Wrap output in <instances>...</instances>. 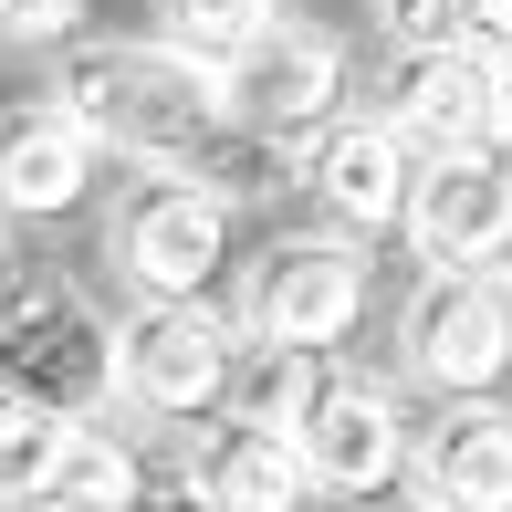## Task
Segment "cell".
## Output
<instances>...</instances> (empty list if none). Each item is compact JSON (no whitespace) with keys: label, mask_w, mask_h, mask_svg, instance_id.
I'll list each match as a JSON object with an SVG mask.
<instances>
[{"label":"cell","mask_w":512,"mask_h":512,"mask_svg":"<svg viewBox=\"0 0 512 512\" xmlns=\"http://www.w3.org/2000/svg\"><path fill=\"white\" fill-rule=\"evenodd\" d=\"M53 105L74 115L84 136H95L105 157H126V168H199V178H220L230 199H251V189H272V178H304V157H283V147H251L241 126H230V105H220V74L209 63H189L178 42H74V53L53 63Z\"/></svg>","instance_id":"1"},{"label":"cell","mask_w":512,"mask_h":512,"mask_svg":"<svg viewBox=\"0 0 512 512\" xmlns=\"http://www.w3.org/2000/svg\"><path fill=\"white\" fill-rule=\"evenodd\" d=\"M0 398L115 418V314L53 262H0Z\"/></svg>","instance_id":"2"},{"label":"cell","mask_w":512,"mask_h":512,"mask_svg":"<svg viewBox=\"0 0 512 512\" xmlns=\"http://www.w3.org/2000/svg\"><path fill=\"white\" fill-rule=\"evenodd\" d=\"M230 230H241V199L199 168H136L105 209V262L136 304H189L230 272Z\"/></svg>","instance_id":"3"},{"label":"cell","mask_w":512,"mask_h":512,"mask_svg":"<svg viewBox=\"0 0 512 512\" xmlns=\"http://www.w3.org/2000/svg\"><path fill=\"white\" fill-rule=\"evenodd\" d=\"M377 262H366L356 230H272L241 272V345H304V356H345V335L366 324Z\"/></svg>","instance_id":"4"},{"label":"cell","mask_w":512,"mask_h":512,"mask_svg":"<svg viewBox=\"0 0 512 512\" xmlns=\"http://www.w3.org/2000/svg\"><path fill=\"white\" fill-rule=\"evenodd\" d=\"M230 377H241V314H220L209 293L115 314V408L126 418L199 429V418L230 408Z\"/></svg>","instance_id":"5"},{"label":"cell","mask_w":512,"mask_h":512,"mask_svg":"<svg viewBox=\"0 0 512 512\" xmlns=\"http://www.w3.org/2000/svg\"><path fill=\"white\" fill-rule=\"evenodd\" d=\"M398 377L429 398L512 387V272H418L398 304Z\"/></svg>","instance_id":"6"},{"label":"cell","mask_w":512,"mask_h":512,"mask_svg":"<svg viewBox=\"0 0 512 512\" xmlns=\"http://www.w3.org/2000/svg\"><path fill=\"white\" fill-rule=\"evenodd\" d=\"M293 439H304V471L324 502H387V492H408V460H418V418L398 408V387L345 366V356L324 366Z\"/></svg>","instance_id":"7"},{"label":"cell","mask_w":512,"mask_h":512,"mask_svg":"<svg viewBox=\"0 0 512 512\" xmlns=\"http://www.w3.org/2000/svg\"><path fill=\"white\" fill-rule=\"evenodd\" d=\"M220 105H230V126H241L251 147L304 157L314 136L345 115V32H324V21H293V11H283V21H272V32L220 74Z\"/></svg>","instance_id":"8"},{"label":"cell","mask_w":512,"mask_h":512,"mask_svg":"<svg viewBox=\"0 0 512 512\" xmlns=\"http://www.w3.org/2000/svg\"><path fill=\"white\" fill-rule=\"evenodd\" d=\"M398 241L418 251V272H512V147L418 157Z\"/></svg>","instance_id":"9"},{"label":"cell","mask_w":512,"mask_h":512,"mask_svg":"<svg viewBox=\"0 0 512 512\" xmlns=\"http://www.w3.org/2000/svg\"><path fill=\"white\" fill-rule=\"evenodd\" d=\"M304 189L335 230H356V241H387V230H408V189H418V147L398 126H387V105H345L335 126L304 147Z\"/></svg>","instance_id":"10"},{"label":"cell","mask_w":512,"mask_h":512,"mask_svg":"<svg viewBox=\"0 0 512 512\" xmlns=\"http://www.w3.org/2000/svg\"><path fill=\"white\" fill-rule=\"evenodd\" d=\"M95 189H105V147L53 95L0 105V230H53L95 209Z\"/></svg>","instance_id":"11"},{"label":"cell","mask_w":512,"mask_h":512,"mask_svg":"<svg viewBox=\"0 0 512 512\" xmlns=\"http://www.w3.org/2000/svg\"><path fill=\"white\" fill-rule=\"evenodd\" d=\"M387 126L418 157L502 147V42H450V53H408L387 74Z\"/></svg>","instance_id":"12"},{"label":"cell","mask_w":512,"mask_h":512,"mask_svg":"<svg viewBox=\"0 0 512 512\" xmlns=\"http://www.w3.org/2000/svg\"><path fill=\"white\" fill-rule=\"evenodd\" d=\"M178 481H189L199 502L220 512H314V471H304V439L272 429V418H199V429H178Z\"/></svg>","instance_id":"13"},{"label":"cell","mask_w":512,"mask_h":512,"mask_svg":"<svg viewBox=\"0 0 512 512\" xmlns=\"http://www.w3.org/2000/svg\"><path fill=\"white\" fill-rule=\"evenodd\" d=\"M408 492L439 512H512V398H439L418 418Z\"/></svg>","instance_id":"14"},{"label":"cell","mask_w":512,"mask_h":512,"mask_svg":"<svg viewBox=\"0 0 512 512\" xmlns=\"http://www.w3.org/2000/svg\"><path fill=\"white\" fill-rule=\"evenodd\" d=\"M168 481L147 471V450H136L126 429H105V418H84L74 429V450H63V471H53V502L63 512H147Z\"/></svg>","instance_id":"15"},{"label":"cell","mask_w":512,"mask_h":512,"mask_svg":"<svg viewBox=\"0 0 512 512\" xmlns=\"http://www.w3.org/2000/svg\"><path fill=\"white\" fill-rule=\"evenodd\" d=\"M74 429H84V418H63V408L0 398V512L53 502V471H63V450H74Z\"/></svg>","instance_id":"16"},{"label":"cell","mask_w":512,"mask_h":512,"mask_svg":"<svg viewBox=\"0 0 512 512\" xmlns=\"http://www.w3.org/2000/svg\"><path fill=\"white\" fill-rule=\"evenodd\" d=\"M272 21H283V0H157V42H178L209 74H230Z\"/></svg>","instance_id":"17"},{"label":"cell","mask_w":512,"mask_h":512,"mask_svg":"<svg viewBox=\"0 0 512 512\" xmlns=\"http://www.w3.org/2000/svg\"><path fill=\"white\" fill-rule=\"evenodd\" d=\"M324 366H335V356H304V345H241L230 408H241V418H272V429H293V418H304V398L324 387Z\"/></svg>","instance_id":"18"},{"label":"cell","mask_w":512,"mask_h":512,"mask_svg":"<svg viewBox=\"0 0 512 512\" xmlns=\"http://www.w3.org/2000/svg\"><path fill=\"white\" fill-rule=\"evenodd\" d=\"M377 42H387V63L450 53V42H481V11L471 0H377Z\"/></svg>","instance_id":"19"},{"label":"cell","mask_w":512,"mask_h":512,"mask_svg":"<svg viewBox=\"0 0 512 512\" xmlns=\"http://www.w3.org/2000/svg\"><path fill=\"white\" fill-rule=\"evenodd\" d=\"M95 11L105 0H0V42L11 53H74V42H95Z\"/></svg>","instance_id":"20"},{"label":"cell","mask_w":512,"mask_h":512,"mask_svg":"<svg viewBox=\"0 0 512 512\" xmlns=\"http://www.w3.org/2000/svg\"><path fill=\"white\" fill-rule=\"evenodd\" d=\"M481 11V42H512V0H471Z\"/></svg>","instance_id":"21"},{"label":"cell","mask_w":512,"mask_h":512,"mask_svg":"<svg viewBox=\"0 0 512 512\" xmlns=\"http://www.w3.org/2000/svg\"><path fill=\"white\" fill-rule=\"evenodd\" d=\"M147 512H220V502H199V492H189V481H168V492H157Z\"/></svg>","instance_id":"22"},{"label":"cell","mask_w":512,"mask_h":512,"mask_svg":"<svg viewBox=\"0 0 512 512\" xmlns=\"http://www.w3.org/2000/svg\"><path fill=\"white\" fill-rule=\"evenodd\" d=\"M502 147H512V42H502Z\"/></svg>","instance_id":"23"},{"label":"cell","mask_w":512,"mask_h":512,"mask_svg":"<svg viewBox=\"0 0 512 512\" xmlns=\"http://www.w3.org/2000/svg\"><path fill=\"white\" fill-rule=\"evenodd\" d=\"M377 512H439V502H429V492H387Z\"/></svg>","instance_id":"24"},{"label":"cell","mask_w":512,"mask_h":512,"mask_svg":"<svg viewBox=\"0 0 512 512\" xmlns=\"http://www.w3.org/2000/svg\"><path fill=\"white\" fill-rule=\"evenodd\" d=\"M32 512H63V502H32Z\"/></svg>","instance_id":"25"}]
</instances>
